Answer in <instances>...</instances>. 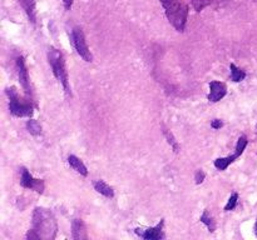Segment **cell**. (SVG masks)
<instances>
[{
  "mask_svg": "<svg viewBox=\"0 0 257 240\" xmlns=\"http://www.w3.org/2000/svg\"><path fill=\"white\" fill-rule=\"evenodd\" d=\"M58 225L49 209L37 206L33 212L32 226L27 232L28 240H52L57 235Z\"/></svg>",
  "mask_w": 257,
  "mask_h": 240,
  "instance_id": "obj_1",
  "label": "cell"
},
{
  "mask_svg": "<svg viewBox=\"0 0 257 240\" xmlns=\"http://www.w3.org/2000/svg\"><path fill=\"white\" fill-rule=\"evenodd\" d=\"M166 16L177 32H183L188 18V6L182 0H161Z\"/></svg>",
  "mask_w": 257,
  "mask_h": 240,
  "instance_id": "obj_2",
  "label": "cell"
},
{
  "mask_svg": "<svg viewBox=\"0 0 257 240\" xmlns=\"http://www.w3.org/2000/svg\"><path fill=\"white\" fill-rule=\"evenodd\" d=\"M5 94H7L8 99H9V112L13 116H32L33 112H34V110H33L34 108H33L30 96L22 98L15 86L7 88V89H5Z\"/></svg>",
  "mask_w": 257,
  "mask_h": 240,
  "instance_id": "obj_3",
  "label": "cell"
},
{
  "mask_svg": "<svg viewBox=\"0 0 257 240\" xmlns=\"http://www.w3.org/2000/svg\"><path fill=\"white\" fill-rule=\"evenodd\" d=\"M48 62H49L50 68H52L53 74L59 80L64 92L68 95L72 94L70 92L69 78H68V72L67 66H65V60L64 56H63V52L59 49H57V48L50 46L49 50H48Z\"/></svg>",
  "mask_w": 257,
  "mask_h": 240,
  "instance_id": "obj_4",
  "label": "cell"
},
{
  "mask_svg": "<svg viewBox=\"0 0 257 240\" xmlns=\"http://www.w3.org/2000/svg\"><path fill=\"white\" fill-rule=\"evenodd\" d=\"M70 42H72L73 48H74L75 52H78V55H79L84 62H93V55L92 52H90L89 48H88L87 42H85V36L82 28L80 26L73 28L72 32H70Z\"/></svg>",
  "mask_w": 257,
  "mask_h": 240,
  "instance_id": "obj_5",
  "label": "cell"
},
{
  "mask_svg": "<svg viewBox=\"0 0 257 240\" xmlns=\"http://www.w3.org/2000/svg\"><path fill=\"white\" fill-rule=\"evenodd\" d=\"M20 184H22L23 188L34 190L38 194H43L44 192V180L35 179L27 168H22V170H20Z\"/></svg>",
  "mask_w": 257,
  "mask_h": 240,
  "instance_id": "obj_6",
  "label": "cell"
},
{
  "mask_svg": "<svg viewBox=\"0 0 257 240\" xmlns=\"http://www.w3.org/2000/svg\"><path fill=\"white\" fill-rule=\"evenodd\" d=\"M163 226H165V219L161 220L156 226L147 228V229H142V228H137L135 230L136 234L141 236L142 239L146 240H161L165 239V232H163Z\"/></svg>",
  "mask_w": 257,
  "mask_h": 240,
  "instance_id": "obj_7",
  "label": "cell"
},
{
  "mask_svg": "<svg viewBox=\"0 0 257 240\" xmlns=\"http://www.w3.org/2000/svg\"><path fill=\"white\" fill-rule=\"evenodd\" d=\"M17 70H18V78H19V82L25 90L28 96L32 98V85H30V76L29 72H28L27 64L23 56L17 58Z\"/></svg>",
  "mask_w": 257,
  "mask_h": 240,
  "instance_id": "obj_8",
  "label": "cell"
},
{
  "mask_svg": "<svg viewBox=\"0 0 257 240\" xmlns=\"http://www.w3.org/2000/svg\"><path fill=\"white\" fill-rule=\"evenodd\" d=\"M227 94V86H226L225 82H210V92H208L207 99L212 102H220L222 98L226 96Z\"/></svg>",
  "mask_w": 257,
  "mask_h": 240,
  "instance_id": "obj_9",
  "label": "cell"
},
{
  "mask_svg": "<svg viewBox=\"0 0 257 240\" xmlns=\"http://www.w3.org/2000/svg\"><path fill=\"white\" fill-rule=\"evenodd\" d=\"M72 238L74 240H87V226L82 219L72 220Z\"/></svg>",
  "mask_w": 257,
  "mask_h": 240,
  "instance_id": "obj_10",
  "label": "cell"
},
{
  "mask_svg": "<svg viewBox=\"0 0 257 240\" xmlns=\"http://www.w3.org/2000/svg\"><path fill=\"white\" fill-rule=\"evenodd\" d=\"M18 2L22 5L23 10L27 14L29 22L35 25V22H37V5H35V0H18Z\"/></svg>",
  "mask_w": 257,
  "mask_h": 240,
  "instance_id": "obj_11",
  "label": "cell"
},
{
  "mask_svg": "<svg viewBox=\"0 0 257 240\" xmlns=\"http://www.w3.org/2000/svg\"><path fill=\"white\" fill-rule=\"evenodd\" d=\"M68 164H69L70 168H72L73 170H75L78 174L83 175V176H87L88 175L87 166H85L84 162H83L79 158L75 156V155H69V156H68Z\"/></svg>",
  "mask_w": 257,
  "mask_h": 240,
  "instance_id": "obj_12",
  "label": "cell"
},
{
  "mask_svg": "<svg viewBox=\"0 0 257 240\" xmlns=\"http://www.w3.org/2000/svg\"><path fill=\"white\" fill-rule=\"evenodd\" d=\"M93 186H94V189L97 190L99 194L104 195V196L107 198L114 196V190H113L112 186H109L107 182H103V180H97V182H93Z\"/></svg>",
  "mask_w": 257,
  "mask_h": 240,
  "instance_id": "obj_13",
  "label": "cell"
},
{
  "mask_svg": "<svg viewBox=\"0 0 257 240\" xmlns=\"http://www.w3.org/2000/svg\"><path fill=\"white\" fill-rule=\"evenodd\" d=\"M237 155L233 152L232 155H228L226 158H218V159L215 160V166L216 169L218 170H226L228 168V165L232 164L236 159H237Z\"/></svg>",
  "mask_w": 257,
  "mask_h": 240,
  "instance_id": "obj_14",
  "label": "cell"
},
{
  "mask_svg": "<svg viewBox=\"0 0 257 240\" xmlns=\"http://www.w3.org/2000/svg\"><path fill=\"white\" fill-rule=\"evenodd\" d=\"M200 220H201V222H203V224L207 226L208 232H215V230H216V222H215V219H213L212 215L210 214V212H208V210H205V212H202Z\"/></svg>",
  "mask_w": 257,
  "mask_h": 240,
  "instance_id": "obj_15",
  "label": "cell"
},
{
  "mask_svg": "<svg viewBox=\"0 0 257 240\" xmlns=\"http://www.w3.org/2000/svg\"><path fill=\"white\" fill-rule=\"evenodd\" d=\"M27 130L33 136H39L42 134V125L38 122V120L30 119L27 122Z\"/></svg>",
  "mask_w": 257,
  "mask_h": 240,
  "instance_id": "obj_16",
  "label": "cell"
},
{
  "mask_svg": "<svg viewBox=\"0 0 257 240\" xmlns=\"http://www.w3.org/2000/svg\"><path fill=\"white\" fill-rule=\"evenodd\" d=\"M230 70H231V80L235 82H242L246 78V72L242 69H240L238 66H236L235 64H230Z\"/></svg>",
  "mask_w": 257,
  "mask_h": 240,
  "instance_id": "obj_17",
  "label": "cell"
},
{
  "mask_svg": "<svg viewBox=\"0 0 257 240\" xmlns=\"http://www.w3.org/2000/svg\"><path fill=\"white\" fill-rule=\"evenodd\" d=\"M163 134H165V138L167 139L168 144L172 146L173 152H180V144H178V142L176 140L175 135L172 134V132H171V130H168V129H163Z\"/></svg>",
  "mask_w": 257,
  "mask_h": 240,
  "instance_id": "obj_18",
  "label": "cell"
},
{
  "mask_svg": "<svg viewBox=\"0 0 257 240\" xmlns=\"http://www.w3.org/2000/svg\"><path fill=\"white\" fill-rule=\"evenodd\" d=\"M247 142H248V140L245 135H242V136L238 138L237 144H236V150H235V154L237 155L238 158H240L241 155H242V152H245L246 146H247Z\"/></svg>",
  "mask_w": 257,
  "mask_h": 240,
  "instance_id": "obj_19",
  "label": "cell"
},
{
  "mask_svg": "<svg viewBox=\"0 0 257 240\" xmlns=\"http://www.w3.org/2000/svg\"><path fill=\"white\" fill-rule=\"evenodd\" d=\"M237 200H238V194L237 192H232L230 199H228L227 204H226L225 206V212H231V210L235 209L236 204H237Z\"/></svg>",
  "mask_w": 257,
  "mask_h": 240,
  "instance_id": "obj_20",
  "label": "cell"
},
{
  "mask_svg": "<svg viewBox=\"0 0 257 240\" xmlns=\"http://www.w3.org/2000/svg\"><path fill=\"white\" fill-rule=\"evenodd\" d=\"M211 2H212V0H192V5L196 12H201L206 6H208Z\"/></svg>",
  "mask_w": 257,
  "mask_h": 240,
  "instance_id": "obj_21",
  "label": "cell"
},
{
  "mask_svg": "<svg viewBox=\"0 0 257 240\" xmlns=\"http://www.w3.org/2000/svg\"><path fill=\"white\" fill-rule=\"evenodd\" d=\"M205 179H206L205 172H203V170H197V172H196V174H195L196 184H197V185L202 184L203 180H205Z\"/></svg>",
  "mask_w": 257,
  "mask_h": 240,
  "instance_id": "obj_22",
  "label": "cell"
},
{
  "mask_svg": "<svg viewBox=\"0 0 257 240\" xmlns=\"http://www.w3.org/2000/svg\"><path fill=\"white\" fill-rule=\"evenodd\" d=\"M211 126H212L213 129H221V128L223 126V122L220 119H215L211 122Z\"/></svg>",
  "mask_w": 257,
  "mask_h": 240,
  "instance_id": "obj_23",
  "label": "cell"
},
{
  "mask_svg": "<svg viewBox=\"0 0 257 240\" xmlns=\"http://www.w3.org/2000/svg\"><path fill=\"white\" fill-rule=\"evenodd\" d=\"M74 0H63V4H64L65 10H70L72 9V5Z\"/></svg>",
  "mask_w": 257,
  "mask_h": 240,
  "instance_id": "obj_24",
  "label": "cell"
},
{
  "mask_svg": "<svg viewBox=\"0 0 257 240\" xmlns=\"http://www.w3.org/2000/svg\"><path fill=\"white\" fill-rule=\"evenodd\" d=\"M255 234H256V236H257V220H256V222H255Z\"/></svg>",
  "mask_w": 257,
  "mask_h": 240,
  "instance_id": "obj_25",
  "label": "cell"
}]
</instances>
